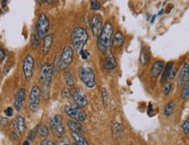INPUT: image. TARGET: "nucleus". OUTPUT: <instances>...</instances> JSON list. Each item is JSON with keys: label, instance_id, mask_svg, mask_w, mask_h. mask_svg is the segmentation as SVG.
Returning a JSON list of instances; mask_svg holds the SVG:
<instances>
[{"label": "nucleus", "instance_id": "nucleus-1", "mask_svg": "<svg viewBox=\"0 0 189 145\" xmlns=\"http://www.w3.org/2000/svg\"><path fill=\"white\" fill-rule=\"evenodd\" d=\"M113 35V26L110 22H107L102 28L101 32L97 38V47L98 49L102 52H106L109 50L112 42Z\"/></svg>", "mask_w": 189, "mask_h": 145}, {"label": "nucleus", "instance_id": "nucleus-2", "mask_svg": "<svg viewBox=\"0 0 189 145\" xmlns=\"http://www.w3.org/2000/svg\"><path fill=\"white\" fill-rule=\"evenodd\" d=\"M71 38L76 52H80L88 39V34L82 27H76L72 32Z\"/></svg>", "mask_w": 189, "mask_h": 145}, {"label": "nucleus", "instance_id": "nucleus-3", "mask_svg": "<svg viewBox=\"0 0 189 145\" xmlns=\"http://www.w3.org/2000/svg\"><path fill=\"white\" fill-rule=\"evenodd\" d=\"M79 75L81 81L88 88H92L96 86V76L91 68L83 65L79 69Z\"/></svg>", "mask_w": 189, "mask_h": 145}, {"label": "nucleus", "instance_id": "nucleus-4", "mask_svg": "<svg viewBox=\"0 0 189 145\" xmlns=\"http://www.w3.org/2000/svg\"><path fill=\"white\" fill-rule=\"evenodd\" d=\"M54 75V68L53 66L46 62L44 63L40 69V73H39V81L41 82L44 88H48L51 84V81L53 79Z\"/></svg>", "mask_w": 189, "mask_h": 145}, {"label": "nucleus", "instance_id": "nucleus-5", "mask_svg": "<svg viewBox=\"0 0 189 145\" xmlns=\"http://www.w3.org/2000/svg\"><path fill=\"white\" fill-rule=\"evenodd\" d=\"M50 23L45 13H40L36 23V33L40 38H44L49 31Z\"/></svg>", "mask_w": 189, "mask_h": 145}, {"label": "nucleus", "instance_id": "nucleus-6", "mask_svg": "<svg viewBox=\"0 0 189 145\" xmlns=\"http://www.w3.org/2000/svg\"><path fill=\"white\" fill-rule=\"evenodd\" d=\"M74 56V50L71 47L67 46L63 48L61 55L59 59V68L62 70H65L71 64Z\"/></svg>", "mask_w": 189, "mask_h": 145}, {"label": "nucleus", "instance_id": "nucleus-7", "mask_svg": "<svg viewBox=\"0 0 189 145\" xmlns=\"http://www.w3.org/2000/svg\"><path fill=\"white\" fill-rule=\"evenodd\" d=\"M41 91L38 86H34L29 94V108L33 112L38 110Z\"/></svg>", "mask_w": 189, "mask_h": 145}, {"label": "nucleus", "instance_id": "nucleus-8", "mask_svg": "<svg viewBox=\"0 0 189 145\" xmlns=\"http://www.w3.org/2000/svg\"><path fill=\"white\" fill-rule=\"evenodd\" d=\"M65 112L70 118L76 120L78 122H82L87 118V115L81 108L73 107V106H67L65 108Z\"/></svg>", "mask_w": 189, "mask_h": 145}, {"label": "nucleus", "instance_id": "nucleus-9", "mask_svg": "<svg viewBox=\"0 0 189 145\" xmlns=\"http://www.w3.org/2000/svg\"><path fill=\"white\" fill-rule=\"evenodd\" d=\"M34 71V59L32 55H27L23 61V73L26 81H30Z\"/></svg>", "mask_w": 189, "mask_h": 145}, {"label": "nucleus", "instance_id": "nucleus-10", "mask_svg": "<svg viewBox=\"0 0 189 145\" xmlns=\"http://www.w3.org/2000/svg\"><path fill=\"white\" fill-rule=\"evenodd\" d=\"M50 128L53 132L59 136H62L65 133V128L62 125V118L60 115H55L50 121Z\"/></svg>", "mask_w": 189, "mask_h": 145}, {"label": "nucleus", "instance_id": "nucleus-11", "mask_svg": "<svg viewBox=\"0 0 189 145\" xmlns=\"http://www.w3.org/2000/svg\"><path fill=\"white\" fill-rule=\"evenodd\" d=\"M71 96L73 97V100L75 101L76 104L79 108H84L88 104V100L86 95L81 89L76 88L71 91Z\"/></svg>", "mask_w": 189, "mask_h": 145}, {"label": "nucleus", "instance_id": "nucleus-12", "mask_svg": "<svg viewBox=\"0 0 189 145\" xmlns=\"http://www.w3.org/2000/svg\"><path fill=\"white\" fill-rule=\"evenodd\" d=\"M90 27L94 36L98 37L99 33L101 32L102 28V18L99 14L94 15L90 21Z\"/></svg>", "mask_w": 189, "mask_h": 145}, {"label": "nucleus", "instance_id": "nucleus-13", "mask_svg": "<svg viewBox=\"0 0 189 145\" xmlns=\"http://www.w3.org/2000/svg\"><path fill=\"white\" fill-rule=\"evenodd\" d=\"M189 80V64L184 63L183 67L181 68V72L179 74V80H178V85L179 87H183Z\"/></svg>", "mask_w": 189, "mask_h": 145}, {"label": "nucleus", "instance_id": "nucleus-14", "mask_svg": "<svg viewBox=\"0 0 189 145\" xmlns=\"http://www.w3.org/2000/svg\"><path fill=\"white\" fill-rule=\"evenodd\" d=\"M25 90L24 88H19L18 90L17 94L15 95V100H14V107L16 110L19 111L22 109L23 105L25 103Z\"/></svg>", "mask_w": 189, "mask_h": 145}, {"label": "nucleus", "instance_id": "nucleus-15", "mask_svg": "<svg viewBox=\"0 0 189 145\" xmlns=\"http://www.w3.org/2000/svg\"><path fill=\"white\" fill-rule=\"evenodd\" d=\"M13 126L14 131L18 134H23L25 130V118L21 115H18L13 120Z\"/></svg>", "mask_w": 189, "mask_h": 145}, {"label": "nucleus", "instance_id": "nucleus-16", "mask_svg": "<svg viewBox=\"0 0 189 145\" xmlns=\"http://www.w3.org/2000/svg\"><path fill=\"white\" fill-rule=\"evenodd\" d=\"M165 68V63L164 61L162 60H158L154 62L152 64V67H151V76L154 77V78H157L160 75V73L163 72Z\"/></svg>", "mask_w": 189, "mask_h": 145}, {"label": "nucleus", "instance_id": "nucleus-17", "mask_svg": "<svg viewBox=\"0 0 189 145\" xmlns=\"http://www.w3.org/2000/svg\"><path fill=\"white\" fill-rule=\"evenodd\" d=\"M67 126L72 132L82 134L84 131L82 125L80 122H78V121H76V120H68L67 121Z\"/></svg>", "mask_w": 189, "mask_h": 145}, {"label": "nucleus", "instance_id": "nucleus-18", "mask_svg": "<svg viewBox=\"0 0 189 145\" xmlns=\"http://www.w3.org/2000/svg\"><path fill=\"white\" fill-rule=\"evenodd\" d=\"M117 66V61L116 59L113 56L112 53H108V55L106 56V59H105L104 62V68L107 70H112L116 68Z\"/></svg>", "mask_w": 189, "mask_h": 145}, {"label": "nucleus", "instance_id": "nucleus-19", "mask_svg": "<svg viewBox=\"0 0 189 145\" xmlns=\"http://www.w3.org/2000/svg\"><path fill=\"white\" fill-rule=\"evenodd\" d=\"M53 44V35L47 34L43 38V53L47 54L50 51L51 47Z\"/></svg>", "mask_w": 189, "mask_h": 145}, {"label": "nucleus", "instance_id": "nucleus-20", "mask_svg": "<svg viewBox=\"0 0 189 145\" xmlns=\"http://www.w3.org/2000/svg\"><path fill=\"white\" fill-rule=\"evenodd\" d=\"M124 42V37L121 32H118L114 34L113 38H112V45L115 47H122L123 44Z\"/></svg>", "mask_w": 189, "mask_h": 145}, {"label": "nucleus", "instance_id": "nucleus-21", "mask_svg": "<svg viewBox=\"0 0 189 145\" xmlns=\"http://www.w3.org/2000/svg\"><path fill=\"white\" fill-rule=\"evenodd\" d=\"M172 66H173V62L172 61H170L168 62L167 64L165 66L164 70L162 72V77H161V83H165V81H167V79L170 76V72H171V70L172 68Z\"/></svg>", "mask_w": 189, "mask_h": 145}, {"label": "nucleus", "instance_id": "nucleus-22", "mask_svg": "<svg viewBox=\"0 0 189 145\" xmlns=\"http://www.w3.org/2000/svg\"><path fill=\"white\" fill-rule=\"evenodd\" d=\"M124 132V128L121 124L114 123L112 126V135L115 138H119L122 137Z\"/></svg>", "mask_w": 189, "mask_h": 145}, {"label": "nucleus", "instance_id": "nucleus-23", "mask_svg": "<svg viewBox=\"0 0 189 145\" xmlns=\"http://www.w3.org/2000/svg\"><path fill=\"white\" fill-rule=\"evenodd\" d=\"M72 136H73V138L75 139V141L78 145H89L87 140L85 139V137L81 134L72 132Z\"/></svg>", "mask_w": 189, "mask_h": 145}, {"label": "nucleus", "instance_id": "nucleus-24", "mask_svg": "<svg viewBox=\"0 0 189 145\" xmlns=\"http://www.w3.org/2000/svg\"><path fill=\"white\" fill-rule=\"evenodd\" d=\"M37 132H38L39 136L41 137L42 138H46L49 135V130H48V128L46 125H44V124L39 125V127L37 128Z\"/></svg>", "mask_w": 189, "mask_h": 145}, {"label": "nucleus", "instance_id": "nucleus-25", "mask_svg": "<svg viewBox=\"0 0 189 145\" xmlns=\"http://www.w3.org/2000/svg\"><path fill=\"white\" fill-rule=\"evenodd\" d=\"M149 51L147 48H143L142 52H141V54H140V62L143 65H146L149 61Z\"/></svg>", "mask_w": 189, "mask_h": 145}, {"label": "nucleus", "instance_id": "nucleus-26", "mask_svg": "<svg viewBox=\"0 0 189 145\" xmlns=\"http://www.w3.org/2000/svg\"><path fill=\"white\" fill-rule=\"evenodd\" d=\"M174 108H175V102L174 101H171L165 105V115L166 116H170L172 115V112L174 110Z\"/></svg>", "mask_w": 189, "mask_h": 145}, {"label": "nucleus", "instance_id": "nucleus-27", "mask_svg": "<svg viewBox=\"0 0 189 145\" xmlns=\"http://www.w3.org/2000/svg\"><path fill=\"white\" fill-rule=\"evenodd\" d=\"M65 80H66V83H67V86L69 87H73L75 82H74V78H73V75L70 72H67L65 73Z\"/></svg>", "mask_w": 189, "mask_h": 145}, {"label": "nucleus", "instance_id": "nucleus-28", "mask_svg": "<svg viewBox=\"0 0 189 145\" xmlns=\"http://www.w3.org/2000/svg\"><path fill=\"white\" fill-rule=\"evenodd\" d=\"M181 96L184 100H188L189 99V82L184 86L183 89L181 91Z\"/></svg>", "mask_w": 189, "mask_h": 145}, {"label": "nucleus", "instance_id": "nucleus-29", "mask_svg": "<svg viewBox=\"0 0 189 145\" xmlns=\"http://www.w3.org/2000/svg\"><path fill=\"white\" fill-rule=\"evenodd\" d=\"M39 37L38 34H37L36 32H35V33H33L31 44H32V47L34 48V49H36V48L39 47Z\"/></svg>", "mask_w": 189, "mask_h": 145}, {"label": "nucleus", "instance_id": "nucleus-30", "mask_svg": "<svg viewBox=\"0 0 189 145\" xmlns=\"http://www.w3.org/2000/svg\"><path fill=\"white\" fill-rule=\"evenodd\" d=\"M101 8V4L98 0H90V9L92 11H98Z\"/></svg>", "mask_w": 189, "mask_h": 145}, {"label": "nucleus", "instance_id": "nucleus-31", "mask_svg": "<svg viewBox=\"0 0 189 145\" xmlns=\"http://www.w3.org/2000/svg\"><path fill=\"white\" fill-rule=\"evenodd\" d=\"M172 89V85L171 82H166L164 88H163V92H164L165 95H168L171 93V91Z\"/></svg>", "mask_w": 189, "mask_h": 145}, {"label": "nucleus", "instance_id": "nucleus-32", "mask_svg": "<svg viewBox=\"0 0 189 145\" xmlns=\"http://www.w3.org/2000/svg\"><path fill=\"white\" fill-rule=\"evenodd\" d=\"M182 129H183V131L185 133L186 135H188L189 134V118L188 119H186L183 122L182 124Z\"/></svg>", "mask_w": 189, "mask_h": 145}, {"label": "nucleus", "instance_id": "nucleus-33", "mask_svg": "<svg viewBox=\"0 0 189 145\" xmlns=\"http://www.w3.org/2000/svg\"><path fill=\"white\" fill-rule=\"evenodd\" d=\"M102 102H103V104L106 106L107 102H108V94H107V91H106L105 88H102Z\"/></svg>", "mask_w": 189, "mask_h": 145}, {"label": "nucleus", "instance_id": "nucleus-34", "mask_svg": "<svg viewBox=\"0 0 189 145\" xmlns=\"http://www.w3.org/2000/svg\"><path fill=\"white\" fill-rule=\"evenodd\" d=\"M80 54H81V57L82 58V60H87V59L88 58V56H89V52H88L87 50L82 49V50L80 52Z\"/></svg>", "mask_w": 189, "mask_h": 145}, {"label": "nucleus", "instance_id": "nucleus-35", "mask_svg": "<svg viewBox=\"0 0 189 145\" xmlns=\"http://www.w3.org/2000/svg\"><path fill=\"white\" fill-rule=\"evenodd\" d=\"M62 96L65 97V98H68V97L71 96V92L68 89H67V88H64L62 90Z\"/></svg>", "mask_w": 189, "mask_h": 145}, {"label": "nucleus", "instance_id": "nucleus-36", "mask_svg": "<svg viewBox=\"0 0 189 145\" xmlns=\"http://www.w3.org/2000/svg\"><path fill=\"white\" fill-rule=\"evenodd\" d=\"M35 135H36V130H32V131H30V133L28 134L27 138L29 139L30 141H34V139H35Z\"/></svg>", "mask_w": 189, "mask_h": 145}, {"label": "nucleus", "instance_id": "nucleus-37", "mask_svg": "<svg viewBox=\"0 0 189 145\" xmlns=\"http://www.w3.org/2000/svg\"><path fill=\"white\" fill-rule=\"evenodd\" d=\"M4 114L7 115V116H12L13 115V108L9 107L7 108L5 110H4Z\"/></svg>", "mask_w": 189, "mask_h": 145}, {"label": "nucleus", "instance_id": "nucleus-38", "mask_svg": "<svg viewBox=\"0 0 189 145\" xmlns=\"http://www.w3.org/2000/svg\"><path fill=\"white\" fill-rule=\"evenodd\" d=\"M40 145H55V142H53L50 140H47V139H44L43 141L41 142Z\"/></svg>", "mask_w": 189, "mask_h": 145}, {"label": "nucleus", "instance_id": "nucleus-39", "mask_svg": "<svg viewBox=\"0 0 189 145\" xmlns=\"http://www.w3.org/2000/svg\"><path fill=\"white\" fill-rule=\"evenodd\" d=\"M5 52L2 49V48H0V62L1 61H3V60L5 59Z\"/></svg>", "mask_w": 189, "mask_h": 145}, {"label": "nucleus", "instance_id": "nucleus-40", "mask_svg": "<svg viewBox=\"0 0 189 145\" xmlns=\"http://www.w3.org/2000/svg\"><path fill=\"white\" fill-rule=\"evenodd\" d=\"M176 72L177 69L172 68V70H171V72H170V76H169V78H170V79H173V78L175 77V75H176Z\"/></svg>", "mask_w": 189, "mask_h": 145}, {"label": "nucleus", "instance_id": "nucleus-41", "mask_svg": "<svg viewBox=\"0 0 189 145\" xmlns=\"http://www.w3.org/2000/svg\"><path fill=\"white\" fill-rule=\"evenodd\" d=\"M44 2L46 3V4H54L55 3V0H44Z\"/></svg>", "mask_w": 189, "mask_h": 145}, {"label": "nucleus", "instance_id": "nucleus-42", "mask_svg": "<svg viewBox=\"0 0 189 145\" xmlns=\"http://www.w3.org/2000/svg\"><path fill=\"white\" fill-rule=\"evenodd\" d=\"M37 1V3H38L39 4H41L43 2H44V0H36Z\"/></svg>", "mask_w": 189, "mask_h": 145}, {"label": "nucleus", "instance_id": "nucleus-43", "mask_svg": "<svg viewBox=\"0 0 189 145\" xmlns=\"http://www.w3.org/2000/svg\"><path fill=\"white\" fill-rule=\"evenodd\" d=\"M23 145H30V142L29 141H25Z\"/></svg>", "mask_w": 189, "mask_h": 145}, {"label": "nucleus", "instance_id": "nucleus-44", "mask_svg": "<svg viewBox=\"0 0 189 145\" xmlns=\"http://www.w3.org/2000/svg\"><path fill=\"white\" fill-rule=\"evenodd\" d=\"M156 17H157V16H156V15H153V16H152V19H151V23H153V21H154V19H155L156 18Z\"/></svg>", "mask_w": 189, "mask_h": 145}, {"label": "nucleus", "instance_id": "nucleus-45", "mask_svg": "<svg viewBox=\"0 0 189 145\" xmlns=\"http://www.w3.org/2000/svg\"><path fill=\"white\" fill-rule=\"evenodd\" d=\"M161 13H163V9H162V11H160V13H159V14H160H160H161Z\"/></svg>", "mask_w": 189, "mask_h": 145}, {"label": "nucleus", "instance_id": "nucleus-46", "mask_svg": "<svg viewBox=\"0 0 189 145\" xmlns=\"http://www.w3.org/2000/svg\"><path fill=\"white\" fill-rule=\"evenodd\" d=\"M73 145H78V144H77L76 142H75V143H74V144H73Z\"/></svg>", "mask_w": 189, "mask_h": 145}, {"label": "nucleus", "instance_id": "nucleus-47", "mask_svg": "<svg viewBox=\"0 0 189 145\" xmlns=\"http://www.w3.org/2000/svg\"><path fill=\"white\" fill-rule=\"evenodd\" d=\"M63 145H69V144H63Z\"/></svg>", "mask_w": 189, "mask_h": 145}]
</instances>
